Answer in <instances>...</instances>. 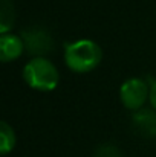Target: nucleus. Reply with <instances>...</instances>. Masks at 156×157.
<instances>
[{
    "mask_svg": "<svg viewBox=\"0 0 156 157\" xmlns=\"http://www.w3.org/2000/svg\"><path fill=\"white\" fill-rule=\"evenodd\" d=\"M92 157H122V154L118 147H115L112 144H104L95 150Z\"/></svg>",
    "mask_w": 156,
    "mask_h": 157,
    "instance_id": "1a4fd4ad",
    "label": "nucleus"
},
{
    "mask_svg": "<svg viewBox=\"0 0 156 157\" xmlns=\"http://www.w3.org/2000/svg\"><path fill=\"white\" fill-rule=\"evenodd\" d=\"M150 98V82L142 78H129L119 87V101L127 110L138 111Z\"/></svg>",
    "mask_w": 156,
    "mask_h": 157,
    "instance_id": "7ed1b4c3",
    "label": "nucleus"
},
{
    "mask_svg": "<svg viewBox=\"0 0 156 157\" xmlns=\"http://www.w3.org/2000/svg\"><path fill=\"white\" fill-rule=\"evenodd\" d=\"M22 38L25 41V48L28 53L34 56H45L46 53L52 52L54 49V40L51 34L43 28H29L22 32Z\"/></svg>",
    "mask_w": 156,
    "mask_h": 157,
    "instance_id": "20e7f679",
    "label": "nucleus"
},
{
    "mask_svg": "<svg viewBox=\"0 0 156 157\" xmlns=\"http://www.w3.org/2000/svg\"><path fill=\"white\" fill-rule=\"evenodd\" d=\"M25 82L37 92H52L58 87L60 72L49 58L34 56L23 67Z\"/></svg>",
    "mask_w": 156,
    "mask_h": 157,
    "instance_id": "f03ea898",
    "label": "nucleus"
},
{
    "mask_svg": "<svg viewBox=\"0 0 156 157\" xmlns=\"http://www.w3.org/2000/svg\"><path fill=\"white\" fill-rule=\"evenodd\" d=\"M14 147H15V131L8 122L2 121L0 122V154L2 156L9 154L14 150Z\"/></svg>",
    "mask_w": 156,
    "mask_h": 157,
    "instance_id": "0eeeda50",
    "label": "nucleus"
},
{
    "mask_svg": "<svg viewBox=\"0 0 156 157\" xmlns=\"http://www.w3.org/2000/svg\"><path fill=\"white\" fill-rule=\"evenodd\" d=\"M25 51L26 48H25V41L22 35H15L12 32L0 35V61L2 63H9L20 58Z\"/></svg>",
    "mask_w": 156,
    "mask_h": 157,
    "instance_id": "39448f33",
    "label": "nucleus"
},
{
    "mask_svg": "<svg viewBox=\"0 0 156 157\" xmlns=\"http://www.w3.org/2000/svg\"><path fill=\"white\" fill-rule=\"evenodd\" d=\"M103 51L100 44L90 38L70 41L64 48V63L75 73H87L100 66Z\"/></svg>",
    "mask_w": 156,
    "mask_h": 157,
    "instance_id": "f257e3e1",
    "label": "nucleus"
},
{
    "mask_svg": "<svg viewBox=\"0 0 156 157\" xmlns=\"http://www.w3.org/2000/svg\"><path fill=\"white\" fill-rule=\"evenodd\" d=\"M149 101H150L152 108L156 110V79L150 82V98H149Z\"/></svg>",
    "mask_w": 156,
    "mask_h": 157,
    "instance_id": "9d476101",
    "label": "nucleus"
},
{
    "mask_svg": "<svg viewBox=\"0 0 156 157\" xmlns=\"http://www.w3.org/2000/svg\"><path fill=\"white\" fill-rule=\"evenodd\" d=\"M132 122L139 134L146 137H156V110L141 108L135 111L132 116Z\"/></svg>",
    "mask_w": 156,
    "mask_h": 157,
    "instance_id": "423d86ee",
    "label": "nucleus"
},
{
    "mask_svg": "<svg viewBox=\"0 0 156 157\" xmlns=\"http://www.w3.org/2000/svg\"><path fill=\"white\" fill-rule=\"evenodd\" d=\"M0 34H8L14 23V11L12 6L8 3V0H2V9H0Z\"/></svg>",
    "mask_w": 156,
    "mask_h": 157,
    "instance_id": "6e6552de",
    "label": "nucleus"
}]
</instances>
